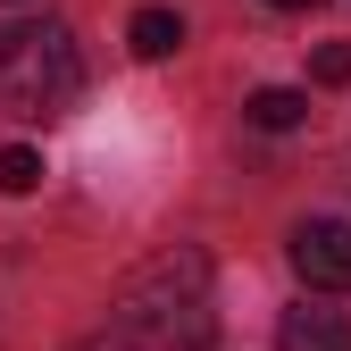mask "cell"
<instances>
[{
	"label": "cell",
	"mask_w": 351,
	"mask_h": 351,
	"mask_svg": "<svg viewBox=\"0 0 351 351\" xmlns=\"http://www.w3.org/2000/svg\"><path fill=\"white\" fill-rule=\"evenodd\" d=\"M117 335L159 343V351H209L217 318H209V259L201 251H159L151 268H134L117 285Z\"/></svg>",
	"instance_id": "cell-1"
},
{
	"label": "cell",
	"mask_w": 351,
	"mask_h": 351,
	"mask_svg": "<svg viewBox=\"0 0 351 351\" xmlns=\"http://www.w3.org/2000/svg\"><path fill=\"white\" fill-rule=\"evenodd\" d=\"M84 93V59H75V34L59 17H25V25H0V109L17 117H59Z\"/></svg>",
	"instance_id": "cell-2"
},
{
	"label": "cell",
	"mask_w": 351,
	"mask_h": 351,
	"mask_svg": "<svg viewBox=\"0 0 351 351\" xmlns=\"http://www.w3.org/2000/svg\"><path fill=\"white\" fill-rule=\"evenodd\" d=\"M285 251L310 293H351V217H301Z\"/></svg>",
	"instance_id": "cell-3"
},
{
	"label": "cell",
	"mask_w": 351,
	"mask_h": 351,
	"mask_svg": "<svg viewBox=\"0 0 351 351\" xmlns=\"http://www.w3.org/2000/svg\"><path fill=\"white\" fill-rule=\"evenodd\" d=\"M276 351H351V318L343 310H285L276 318Z\"/></svg>",
	"instance_id": "cell-4"
},
{
	"label": "cell",
	"mask_w": 351,
	"mask_h": 351,
	"mask_svg": "<svg viewBox=\"0 0 351 351\" xmlns=\"http://www.w3.org/2000/svg\"><path fill=\"white\" fill-rule=\"evenodd\" d=\"M243 117L259 125V134H285V125L310 117V93H293V84H259V93L243 101Z\"/></svg>",
	"instance_id": "cell-5"
},
{
	"label": "cell",
	"mask_w": 351,
	"mask_h": 351,
	"mask_svg": "<svg viewBox=\"0 0 351 351\" xmlns=\"http://www.w3.org/2000/svg\"><path fill=\"white\" fill-rule=\"evenodd\" d=\"M125 42H134V59H167L176 42H184V17H176V9H134Z\"/></svg>",
	"instance_id": "cell-6"
},
{
	"label": "cell",
	"mask_w": 351,
	"mask_h": 351,
	"mask_svg": "<svg viewBox=\"0 0 351 351\" xmlns=\"http://www.w3.org/2000/svg\"><path fill=\"white\" fill-rule=\"evenodd\" d=\"M34 184H42V151H34V143H9V151H0V193L25 201Z\"/></svg>",
	"instance_id": "cell-7"
},
{
	"label": "cell",
	"mask_w": 351,
	"mask_h": 351,
	"mask_svg": "<svg viewBox=\"0 0 351 351\" xmlns=\"http://www.w3.org/2000/svg\"><path fill=\"white\" fill-rule=\"evenodd\" d=\"M310 75H318V84H351V42H318Z\"/></svg>",
	"instance_id": "cell-8"
},
{
	"label": "cell",
	"mask_w": 351,
	"mask_h": 351,
	"mask_svg": "<svg viewBox=\"0 0 351 351\" xmlns=\"http://www.w3.org/2000/svg\"><path fill=\"white\" fill-rule=\"evenodd\" d=\"M67 351H143V343H134V335H117V326H109V335H84V343H67Z\"/></svg>",
	"instance_id": "cell-9"
},
{
	"label": "cell",
	"mask_w": 351,
	"mask_h": 351,
	"mask_svg": "<svg viewBox=\"0 0 351 351\" xmlns=\"http://www.w3.org/2000/svg\"><path fill=\"white\" fill-rule=\"evenodd\" d=\"M268 9H318V0H268Z\"/></svg>",
	"instance_id": "cell-10"
}]
</instances>
